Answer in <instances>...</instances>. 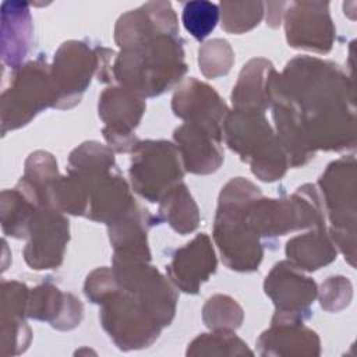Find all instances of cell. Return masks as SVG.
<instances>
[{"label":"cell","mask_w":357,"mask_h":357,"mask_svg":"<svg viewBox=\"0 0 357 357\" xmlns=\"http://www.w3.org/2000/svg\"><path fill=\"white\" fill-rule=\"evenodd\" d=\"M353 85L340 68L317 57L300 56L271 82V106L289 165H305L317 149L354 146Z\"/></svg>","instance_id":"cell-1"},{"label":"cell","mask_w":357,"mask_h":357,"mask_svg":"<svg viewBox=\"0 0 357 357\" xmlns=\"http://www.w3.org/2000/svg\"><path fill=\"white\" fill-rule=\"evenodd\" d=\"M187 71L178 35L158 33L121 49L113 64V78L138 96H158L176 85Z\"/></svg>","instance_id":"cell-2"},{"label":"cell","mask_w":357,"mask_h":357,"mask_svg":"<svg viewBox=\"0 0 357 357\" xmlns=\"http://www.w3.org/2000/svg\"><path fill=\"white\" fill-rule=\"evenodd\" d=\"M259 197V188L243 177L230 180L222 188L213 238L225 265L233 271L251 272L261 264L264 251L259 236L244 218L245 206Z\"/></svg>","instance_id":"cell-3"},{"label":"cell","mask_w":357,"mask_h":357,"mask_svg":"<svg viewBox=\"0 0 357 357\" xmlns=\"http://www.w3.org/2000/svg\"><path fill=\"white\" fill-rule=\"evenodd\" d=\"M222 137L241 160L250 163L259 180L275 181L286 173L289 158L262 110L234 109L227 113Z\"/></svg>","instance_id":"cell-4"},{"label":"cell","mask_w":357,"mask_h":357,"mask_svg":"<svg viewBox=\"0 0 357 357\" xmlns=\"http://www.w3.org/2000/svg\"><path fill=\"white\" fill-rule=\"evenodd\" d=\"M248 226L259 237L283 236L305 227H325V213L314 185L305 184L289 197L266 199L262 195L244 209Z\"/></svg>","instance_id":"cell-5"},{"label":"cell","mask_w":357,"mask_h":357,"mask_svg":"<svg viewBox=\"0 0 357 357\" xmlns=\"http://www.w3.org/2000/svg\"><path fill=\"white\" fill-rule=\"evenodd\" d=\"M57 93L50 68L43 61H29L13 74L11 85L1 93V131L6 134L29 123L39 112L56 105Z\"/></svg>","instance_id":"cell-6"},{"label":"cell","mask_w":357,"mask_h":357,"mask_svg":"<svg viewBox=\"0 0 357 357\" xmlns=\"http://www.w3.org/2000/svg\"><path fill=\"white\" fill-rule=\"evenodd\" d=\"M332 229L331 237L340 251L354 264L356 234V160L342 158L331 165L319 178Z\"/></svg>","instance_id":"cell-7"},{"label":"cell","mask_w":357,"mask_h":357,"mask_svg":"<svg viewBox=\"0 0 357 357\" xmlns=\"http://www.w3.org/2000/svg\"><path fill=\"white\" fill-rule=\"evenodd\" d=\"M180 153L167 141H139L132 152L130 178L132 188L145 199L159 202L183 178Z\"/></svg>","instance_id":"cell-8"},{"label":"cell","mask_w":357,"mask_h":357,"mask_svg":"<svg viewBox=\"0 0 357 357\" xmlns=\"http://www.w3.org/2000/svg\"><path fill=\"white\" fill-rule=\"evenodd\" d=\"M100 305L102 326L121 350L146 347L158 339L162 325L132 294L119 287Z\"/></svg>","instance_id":"cell-9"},{"label":"cell","mask_w":357,"mask_h":357,"mask_svg":"<svg viewBox=\"0 0 357 357\" xmlns=\"http://www.w3.org/2000/svg\"><path fill=\"white\" fill-rule=\"evenodd\" d=\"M98 70L95 50L82 42L63 43L54 54L50 77L57 93L54 107L70 109L79 103L81 95Z\"/></svg>","instance_id":"cell-10"},{"label":"cell","mask_w":357,"mask_h":357,"mask_svg":"<svg viewBox=\"0 0 357 357\" xmlns=\"http://www.w3.org/2000/svg\"><path fill=\"white\" fill-rule=\"evenodd\" d=\"M144 112V99L123 86H110L102 92L99 96V117L105 123L102 132L114 151H135L139 139L132 131Z\"/></svg>","instance_id":"cell-11"},{"label":"cell","mask_w":357,"mask_h":357,"mask_svg":"<svg viewBox=\"0 0 357 357\" xmlns=\"http://www.w3.org/2000/svg\"><path fill=\"white\" fill-rule=\"evenodd\" d=\"M70 238V225L63 212L53 206H39L32 218L28 241L24 248L25 262L36 271L57 268Z\"/></svg>","instance_id":"cell-12"},{"label":"cell","mask_w":357,"mask_h":357,"mask_svg":"<svg viewBox=\"0 0 357 357\" xmlns=\"http://www.w3.org/2000/svg\"><path fill=\"white\" fill-rule=\"evenodd\" d=\"M265 293L272 298L276 312L272 321H303L317 297L315 282L304 276L290 261L278 262L264 283Z\"/></svg>","instance_id":"cell-13"},{"label":"cell","mask_w":357,"mask_h":357,"mask_svg":"<svg viewBox=\"0 0 357 357\" xmlns=\"http://www.w3.org/2000/svg\"><path fill=\"white\" fill-rule=\"evenodd\" d=\"M286 38L290 46L328 53L335 39L329 3L297 1L284 14Z\"/></svg>","instance_id":"cell-14"},{"label":"cell","mask_w":357,"mask_h":357,"mask_svg":"<svg viewBox=\"0 0 357 357\" xmlns=\"http://www.w3.org/2000/svg\"><path fill=\"white\" fill-rule=\"evenodd\" d=\"M172 109L185 123L201 126L222 138V126L229 110L219 93L208 84L192 77L183 81L173 95Z\"/></svg>","instance_id":"cell-15"},{"label":"cell","mask_w":357,"mask_h":357,"mask_svg":"<svg viewBox=\"0 0 357 357\" xmlns=\"http://www.w3.org/2000/svg\"><path fill=\"white\" fill-rule=\"evenodd\" d=\"M158 33L178 35L177 18L169 1H149L123 14L117 20L114 39L126 49Z\"/></svg>","instance_id":"cell-16"},{"label":"cell","mask_w":357,"mask_h":357,"mask_svg":"<svg viewBox=\"0 0 357 357\" xmlns=\"http://www.w3.org/2000/svg\"><path fill=\"white\" fill-rule=\"evenodd\" d=\"M166 269L170 280L181 291L197 293L201 283L216 271V257L209 237L201 233L177 248Z\"/></svg>","instance_id":"cell-17"},{"label":"cell","mask_w":357,"mask_h":357,"mask_svg":"<svg viewBox=\"0 0 357 357\" xmlns=\"http://www.w3.org/2000/svg\"><path fill=\"white\" fill-rule=\"evenodd\" d=\"M174 141L187 172L209 174L219 169L223 162L222 138L213 135L201 126L184 123L174 130Z\"/></svg>","instance_id":"cell-18"},{"label":"cell","mask_w":357,"mask_h":357,"mask_svg":"<svg viewBox=\"0 0 357 357\" xmlns=\"http://www.w3.org/2000/svg\"><path fill=\"white\" fill-rule=\"evenodd\" d=\"M86 181L89 201L85 216L95 222L110 225L127 213L135 202L127 181L113 170Z\"/></svg>","instance_id":"cell-19"},{"label":"cell","mask_w":357,"mask_h":357,"mask_svg":"<svg viewBox=\"0 0 357 357\" xmlns=\"http://www.w3.org/2000/svg\"><path fill=\"white\" fill-rule=\"evenodd\" d=\"M82 311V304L77 297L60 291L50 283H43L29 291L26 317L47 321L53 328L66 331L77 326Z\"/></svg>","instance_id":"cell-20"},{"label":"cell","mask_w":357,"mask_h":357,"mask_svg":"<svg viewBox=\"0 0 357 357\" xmlns=\"http://www.w3.org/2000/svg\"><path fill=\"white\" fill-rule=\"evenodd\" d=\"M257 346L262 356L319 354V339L314 331L303 325V321H272V326L259 336Z\"/></svg>","instance_id":"cell-21"},{"label":"cell","mask_w":357,"mask_h":357,"mask_svg":"<svg viewBox=\"0 0 357 357\" xmlns=\"http://www.w3.org/2000/svg\"><path fill=\"white\" fill-rule=\"evenodd\" d=\"M151 225H153V218L137 202L120 219L107 225L110 243L114 248L113 257L149 261L146 233Z\"/></svg>","instance_id":"cell-22"},{"label":"cell","mask_w":357,"mask_h":357,"mask_svg":"<svg viewBox=\"0 0 357 357\" xmlns=\"http://www.w3.org/2000/svg\"><path fill=\"white\" fill-rule=\"evenodd\" d=\"M32 39V18L24 1L1 4V59L14 71L21 67Z\"/></svg>","instance_id":"cell-23"},{"label":"cell","mask_w":357,"mask_h":357,"mask_svg":"<svg viewBox=\"0 0 357 357\" xmlns=\"http://www.w3.org/2000/svg\"><path fill=\"white\" fill-rule=\"evenodd\" d=\"M271 61L252 59L241 70L231 92L236 109L265 110L271 106V82L275 74Z\"/></svg>","instance_id":"cell-24"},{"label":"cell","mask_w":357,"mask_h":357,"mask_svg":"<svg viewBox=\"0 0 357 357\" xmlns=\"http://www.w3.org/2000/svg\"><path fill=\"white\" fill-rule=\"evenodd\" d=\"M336 244L325 227L293 237L286 244L289 261L301 271H317L336 258Z\"/></svg>","instance_id":"cell-25"},{"label":"cell","mask_w":357,"mask_h":357,"mask_svg":"<svg viewBox=\"0 0 357 357\" xmlns=\"http://www.w3.org/2000/svg\"><path fill=\"white\" fill-rule=\"evenodd\" d=\"M57 178V163L53 155L36 151L28 156L24 177H21L17 187L26 192L39 206H49V190Z\"/></svg>","instance_id":"cell-26"},{"label":"cell","mask_w":357,"mask_h":357,"mask_svg":"<svg viewBox=\"0 0 357 357\" xmlns=\"http://www.w3.org/2000/svg\"><path fill=\"white\" fill-rule=\"evenodd\" d=\"M160 216L180 234L191 233L199 222L198 206L184 183L173 185L159 201Z\"/></svg>","instance_id":"cell-27"},{"label":"cell","mask_w":357,"mask_h":357,"mask_svg":"<svg viewBox=\"0 0 357 357\" xmlns=\"http://www.w3.org/2000/svg\"><path fill=\"white\" fill-rule=\"evenodd\" d=\"M39 205L21 188L1 192V227L7 236L28 237L29 225Z\"/></svg>","instance_id":"cell-28"},{"label":"cell","mask_w":357,"mask_h":357,"mask_svg":"<svg viewBox=\"0 0 357 357\" xmlns=\"http://www.w3.org/2000/svg\"><path fill=\"white\" fill-rule=\"evenodd\" d=\"M114 169L113 151L96 141L81 144L68 158V172L85 180L95 178Z\"/></svg>","instance_id":"cell-29"},{"label":"cell","mask_w":357,"mask_h":357,"mask_svg":"<svg viewBox=\"0 0 357 357\" xmlns=\"http://www.w3.org/2000/svg\"><path fill=\"white\" fill-rule=\"evenodd\" d=\"M202 318L205 325L213 331L233 332L243 321V310L231 297L216 294L205 303Z\"/></svg>","instance_id":"cell-30"},{"label":"cell","mask_w":357,"mask_h":357,"mask_svg":"<svg viewBox=\"0 0 357 357\" xmlns=\"http://www.w3.org/2000/svg\"><path fill=\"white\" fill-rule=\"evenodd\" d=\"M222 28L230 33H243L257 26L264 15V3H220Z\"/></svg>","instance_id":"cell-31"},{"label":"cell","mask_w":357,"mask_h":357,"mask_svg":"<svg viewBox=\"0 0 357 357\" xmlns=\"http://www.w3.org/2000/svg\"><path fill=\"white\" fill-rule=\"evenodd\" d=\"M187 354L190 356H225V354H252L247 349V344L240 340L231 331H215L213 333H204L198 336L188 347Z\"/></svg>","instance_id":"cell-32"},{"label":"cell","mask_w":357,"mask_h":357,"mask_svg":"<svg viewBox=\"0 0 357 357\" xmlns=\"http://www.w3.org/2000/svg\"><path fill=\"white\" fill-rule=\"evenodd\" d=\"M220 10L211 1H188L183 8V25L197 40L205 39L216 26Z\"/></svg>","instance_id":"cell-33"},{"label":"cell","mask_w":357,"mask_h":357,"mask_svg":"<svg viewBox=\"0 0 357 357\" xmlns=\"http://www.w3.org/2000/svg\"><path fill=\"white\" fill-rule=\"evenodd\" d=\"M234 63V53L225 39H212L198 50V64L206 78L226 75Z\"/></svg>","instance_id":"cell-34"},{"label":"cell","mask_w":357,"mask_h":357,"mask_svg":"<svg viewBox=\"0 0 357 357\" xmlns=\"http://www.w3.org/2000/svg\"><path fill=\"white\" fill-rule=\"evenodd\" d=\"M29 290L17 280L1 283V325L24 322Z\"/></svg>","instance_id":"cell-35"},{"label":"cell","mask_w":357,"mask_h":357,"mask_svg":"<svg viewBox=\"0 0 357 357\" xmlns=\"http://www.w3.org/2000/svg\"><path fill=\"white\" fill-rule=\"evenodd\" d=\"M351 300V284L347 278L333 276L321 286V307L328 311H339Z\"/></svg>","instance_id":"cell-36"},{"label":"cell","mask_w":357,"mask_h":357,"mask_svg":"<svg viewBox=\"0 0 357 357\" xmlns=\"http://www.w3.org/2000/svg\"><path fill=\"white\" fill-rule=\"evenodd\" d=\"M119 289L114 272L110 268H98L91 272L85 280V296L96 304H102Z\"/></svg>","instance_id":"cell-37"}]
</instances>
